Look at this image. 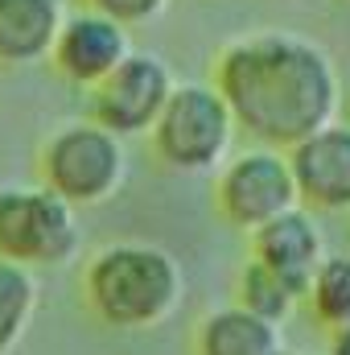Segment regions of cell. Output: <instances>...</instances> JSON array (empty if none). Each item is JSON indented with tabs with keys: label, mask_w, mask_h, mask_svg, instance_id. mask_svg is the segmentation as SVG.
<instances>
[{
	"label": "cell",
	"mask_w": 350,
	"mask_h": 355,
	"mask_svg": "<svg viewBox=\"0 0 350 355\" xmlns=\"http://www.w3.org/2000/svg\"><path fill=\"white\" fill-rule=\"evenodd\" d=\"M210 87L231 107L239 132L280 153L334 124L342 107V79L334 58L309 37L276 29L223 46Z\"/></svg>",
	"instance_id": "6da1fadb"
},
{
	"label": "cell",
	"mask_w": 350,
	"mask_h": 355,
	"mask_svg": "<svg viewBox=\"0 0 350 355\" xmlns=\"http://www.w3.org/2000/svg\"><path fill=\"white\" fill-rule=\"evenodd\" d=\"M83 297L111 331H153L185 297V272L157 244H107L87 261Z\"/></svg>",
	"instance_id": "7a4b0ae2"
},
{
	"label": "cell",
	"mask_w": 350,
	"mask_h": 355,
	"mask_svg": "<svg viewBox=\"0 0 350 355\" xmlns=\"http://www.w3.org/2000/svg\"><path fill=\"white\" fill-rule=\"evenodd\" d=\"M42 186L58 194L62 202L79 207H103L124 190L128 178V149L116 132L99 128L95 120L62 124L42 145Z\"/></svg>",
	"instance_id": "3957f363"
},
{
	"label": "cell",
	"mask_w": 350,
	"mask_h": 355,
	"mask_svg": "<svg viewBox=\"0 0 350 355\" xmlns=\"http://www.w3.org/2000/svg\"><path fill=\"white\" fill-rule=\"evenodd\" d=\"M235 120L210 83H177L153 124V149L177 174H210L235 145Z\"/></svg>",
	"instance_id": "277c9868"
},
{
	"label": "cell",
	"mask_w": 350,
	"mask_h": 355,
	"mask_svg": "<svg viewBox=\"0 0 350 355\" xmlns=\"http://www.w3.org/2000/svg\"><path fill=\"white\" fill-rule=\"evenodd\" d=\"M83 244L79 211L46 186L0 190V261L21 268H58Z\"/></svg>",
	"instance_id": "5b68a950"
},
{
	"label": "cell",
	"mask_w": 350,
	"mask_h": 355,
	"mask_svg": "<svg viewBox=\"0 0 350 355\" xmlns=\"http://www.w3.org/2000/svg\"><path fill=\"white\" fill-rule=\"evenodd\" d=\"M214 207L219 215L239 227V232H256L268 219L284 215L297 207V186H293V170L288 157L280 149L256 145L231 162H223L219 182H214Z\"/></svg>",
	"instance_id": "8992f818"
},
{
	"label": "cell",
	"mask_w": 350,
	"mask_h": 355,
	"mask_svg": "<svg viewBox=\"0 0 350 355\" xmlns=\"http://www.w3.org/2000/svg\"><path fill=\"white\" fill-rule=\"evenodd\" d=\"M177 79L165 58L149 50H132L103 83L91 87V120L107 132L124 137H145L153 132L165 99L174 95Z\"/></svg>",
	"instance_id": "52a82bcc"
},
{
	"label": "cell",
	"mask_w": 350,
	"mask_h": 355,
	"mask_svg": "<svg viewBox=\"0 0 350 355\" xmlns=\"http://www.w3.org/2000/svg\"><path fill=\"white\" fill-rule=\"evenodd\" d=\"M297 207L322 211V215H347L350 211V124H326L284 149Z\"/></svg>",
	"instance_id": "ba28073f"
},
{
	"label": "cell",
	"mask_w": 350,
	"mask_h": 355,
	"mask_svg": "<svg viewBox=\"0 0 350 355\" xmlns=\"http://www.w3.org/2000/svg\"><path fill=\"white\" fill-rule=\"evenodd\" d=\"M132 54V42H128V29L116 25L111 17L103 12H71L62 17V29L54 37V50H50V62L62 79H71L75 87H95L103 83L124 58Z\"/></svg>",
	"instance_id": "9c48e42d"
},
{
	"label": "cell",
	"mask_w": 350,
	"mask_h": 355,
	"mask_svg": "<svg viewBox=\"0 0 350 355\" xmlns=\"http://www.w3.org/2000/svg\"><path fill=\"white\" fill-rule=\"evenodd\" d=\"M326 257H330L326 252V236H322L313 211H305V207H293V211L268 219L264 227L252 232V261L280 272L301 297H305L313 272L322 268Z\"/></svg>",
	"instance_id": "30bf717a"
},
{
	"label": "cell",
	"mask_w": 350,
	"mask_h": 355,
	"mask_svg": "<svg viewBox=\"0 0 350 355\" xmlns=\"http://www.w3.org/2000/svg\"><path fill=\"white\" fill-rule=\"evenodd\" d=\"M62 17V0H0V62L33 67L50 58Z\"/></svg>",
	"instance_id": "8fae6325"
},
{
	"label": "cell",
	"mask_w": 350,
	"mask_h": 355,
	"mask_svg": "<svg viewBox=\"0 0 350 355\" xmlns=\"http://www.w3.org/2000/svg\"><path fill=\"white\" fill-rule=\"evenodd\" d=\"M194 355H293L284 343V331L264 322L239 306L210 310L198 322Z\"/></svg>",
	"instance_id": "7c38bea8"
},
{
	"label": "cell",
	"mask_w": 350,
	"mask_h": 355,
	"mask_svg": "<svg viewBox=\"0 0 350 355\" xmlns=\"http://www.w3.org/2000/svg\"><path fill=\"white\" fill-rule=\"evenodd\" d=\"M301 302H305V297H301L280 272H272V268L260 265V261H248V265L239 268V281H235V306H239V310L256 314V318L272 322V327H284L288 314H293Z\"/></svg>",
	"instance_id": "4fadbf2b"
},
{
	"label": "cell",
	"mask_w": 350,
	"mask_h": 355,
	"mask_svg": "<svg viewBox=\"0 0 350 355\" xmlns=\"http://www.w3.org/2000/svg\"><path fill=\"white\" fill-rule=\"evenodd\" d=\"M37 310V281H33V268H21L12 261H0V355H8L29 318Z\"/></svg>",
	"instance_id": "5bb4252c"
},
{
	"label": "cell",
	"mask_w": 350,
	"mask_h": 355,
	"mask_svg": "<svg viewBox=\"0 0 350 355\" xmlns=\"http://www.w3.org/2000/svg\"><path fill=\"white\" fill-rule=\"evenodd\" d=\"M305 302L322 327H330V331L350 327V252L322 261V268L313 272V281L305 289Z\"/></svg>",
	"instance_id": "9a60e30c"
},
{
	"label": "cell",
	"mask_w": 350,
	"mask_h": 355,
	"mask_svg": "<svg viewBox=\"0 0 350 355\" xmlns=\"http://www.w3.org/2000/svg\"><path fill=\"white\" fill-rule=\"evenodd\" d=\"M91 12H103V17H111L116 25H145V21H153V17H161L165 8H169V0H87Z\"/></svg>",
	"instance_id": "2e32d148"
},
{
	"label": "cell",
	"mask_w": 350,
	"mask_h": 355,
	"mask_svg": "<svg viewBox=\"0 0 350 355\" xmlns=\"http://www.w3.org/2000/svg\"><path fill=\"white\" fill-rule=\"evenodd\" d=\"M330 355H350V327H338L330 339Z\"/></svg>",
	"instance_id": "e0dca14e"
}]
</instances>
